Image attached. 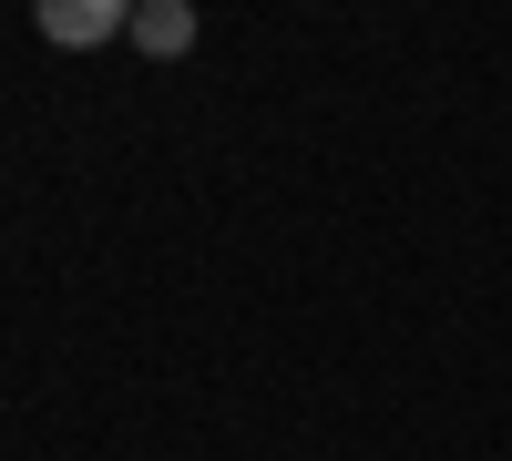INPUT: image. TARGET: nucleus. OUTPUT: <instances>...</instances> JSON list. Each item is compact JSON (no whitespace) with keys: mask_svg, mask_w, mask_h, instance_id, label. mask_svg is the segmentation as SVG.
Wrapping results in <instances>:
<instances>
[{"mask_svg":"<svg viewBox=\"0 0 512 461\" xmlns=\"http://www.w3.org/2000/svg\"><path fill=\"white\" fill-rule=\"evenodd\" d=\"M31 31H41V41H62V52H93V41L134 31V11H123V0H41Z\"/></svg>","mask_w":512,"mask_h":461,"instance_id":"nucleus-1","label":"nucleus"},{"mask_svg":"<svg viewBox=\"0 0 512 461\" xmlns=\"http://www.w3.org/2000/svg\"><path fill=\"white\" fill-rule=\"evenodd\" d=\"M123 41H134V52H154V62H175L185 41H195V11H185V0H144V11H134V31H123Z\"/></svg>","mask_w":512,"mask_h":461,"instance_id":"nucleus-2","label":"nucleus"}]
</instances>
